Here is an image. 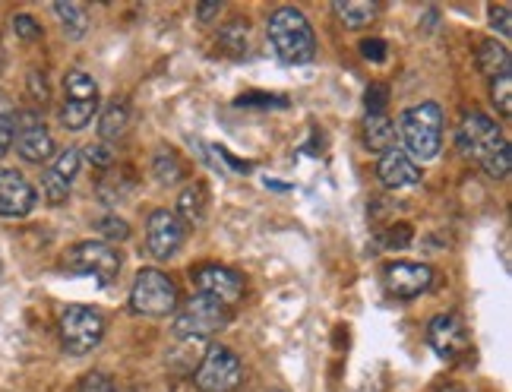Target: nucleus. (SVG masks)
<instances>
[{
	"instance_id": "1",
	"label": "nucleus",
	"mask_w": 512,
	"mask_h": 392,
	"mask_svg": "<svg viewBox=\"0 0 512 392\" xmlns=\"http://www.w3.org/2000/svg\"><path fill=\"white\" fill-rule=\"evenodd\" d=\"M269 42L275 57L291 67L310 64L313 54H317V38H313L307 16L294 7H282L269 16Z\"/></svg>"
},
{
	"instance_id": "2",
	"label": "nucleus",
	"mask_w": 512,
	"mask_h": 392,
	"mask_svg": "<svg viewBox=\"0 0 512 392\" xmlns=\"http://www.w3.org/2000/svg\"><path fill=\"white\" fill-rule=\"evenodd\" d=\"M405 149L411 159L430 162L437 159V152L443 146V108L437 102H421L415 108H408L399 117V127Z\"/></svg>"
},
{
	"instance_id": "3",
	"label": "nucleus",
	"mask_w": 512,
	"mask_h": 392,
	"mask_svg": "<svg viewBox=\"0 0 512 392\" xmlns=\"http://www.w3.org/2000/svg\"><path fill=\"white\" fill-rule=\"evenodd\" d=\"M174 313H177L174 329H177V336H184V339H209L219 329H225L231 320L228 307L206 298V294H193V298L177 307Z\"/></svg>"
},
{
	"instance_id": "4",
	"label": "nucleus",
	"mask_w": 512,
	"mask_h": 392,
	"mask_svg": "<svg viewBox=\"0 0 512 392\" xmlns=\"http://www.w3.org/2000/svg\"><path fill=\"white\" fill-rule=\"evenodd\" d=\"M130 307L143 317H168L177 310V285L162 269H140L130 291Z\"/></svg>"
},
{
	"instance_id": "5",
	"label": "nucleus",
	"mask_w": 512,
	"mask_h": 392,
	"mask_svg": "<svg viewBox=\"0 0 512 392\" xmlns=\"http://www.w3.org/2000/svg\"><path fill=\"white\" fill-rule=\"evenodd\" d=\"M98 114V86L86 70H70L64 76V108L61 121L67 130L80 133L92 124Z\"/></svg>"
},
{
	"instance_id": "6",
	"label": "nucleus",
	"mask_w": 512,
	"mask_h": 392,
	"mask_svg": "<svg viewBox=\"0 0 512 392\" xmlns=\"http://www.w3.org/2000/svg\"><path fill=\"white\" fill-rule=\"evenodd\" d=\"M105 339V317L92 307L73 304L61 313V342L67 355H89Z\"/></svg>"
},
{
	"instance_id": "7",
	"label": "nucleus",
	"mask_w": 512,
	"mask_h": 392,
	"mask_svg": "<svg viewBox=\"0 0 512 392\" xmlns=\"http://www.w3.org/2000/svg\"><path fill=\"white\" fill-rule=\"evenodd\" d=\"M64 266L76 276H92L102 285H111L121 272V253L105 241H83L67 250Z\"/></svg>"
},
{
	"instance_id": "8",
	"label": "nucleus",
	"mask_w": 512,
	"mask_h": 392,
	"mask_svg": "<svg viewBox=\"0 0 512 392\" xmlns=\"http://www.w3.org/2000/svg\"><path fill=\"white\" fill-rule=\"evenodd\" d=\"M241 380H244V364L225 345H212L203 355L200 370L193 374V386L200 392H231L241 386Z\"/></svg>"
},
{
	"instance_id": "9",
	"label": "nucleus",
	"mask_w": 512,
	"mask_h": 392,
	"mask_svg": "<svg viewBox=\"0 0 512 392\" xmlns=\"http://www.w3.org/2000/svg\"><path fill=\"white\" fill-rule=\"evenodd\" d=\"M503 143L506 140H503L497 121H494V117L481 114V111L465 114V121L456 130V146H459V152L465 155V159L478 162V165L487 159V155H494Z\"/></svg>"
},
{
	"instance_id": "10",
	"label": "nucleus",
	"mask_w": 512,
	"mask_h": 392,
	"mask_svg": "<svg viewBox=\"0 0 512 392\" xmlns=\"http://www.w3.org/2000/svg\"><path fill=\"white\" fill-rule=\"evenodd\" d=\"M16 152L23 155V162L29 165H45L54 159V136L48 133L45 121L32 111L16 114Z\"/></svg>"
},
{
	"instance_id": "11",
	"label": "nucleus",
	"mask_w": 512,
	"mask_h": 392,
	"mask_svg": "<svg viewBox=\"0 0 512 392\" xmlns=\"http://www.w3.org/2000/svg\"><path fill=\"white\" fill-rule=\"evenodd\" d=\"M80 165H83L80 149L54 152V159L48 162V168L42 174V193L51 206H64L70 200V190H73L76 174H80Z\"/></svg>"
},
{
	"instance_id": "12",
	"label": "nucleus",
	"mask_w": 512,
	"mask_h": 392,
	"mask_svg": "<svg viewBox=\"0 0 512 392\" xmlns=\"http://www.w3.org/2000/svg\"><path fill=\"white\" fill-rule=\"evenodd\" d=\"M193 285L196 294H206V298L219 301V304H238L244 294V279L234 269L219 266V263H206L200 269H193Z\"/></svg>"
},
{
	"instance_id": "13",
	"label": "nucleus",
	"mask_w": 512,
	"mask_h": 392,
	"mask_svg": "<svg viewBox=\"0 0 512 392\" xmlns=\"http://www.w3.org/2000/svg\"><path fill=\"white\" fill-rule=\"evenodd\" d=\"M184 238H187V231H184V222L177 219L174 212L168 209H155L149 215V222H146V247L155 260H171L177 250L184 247Z\"/></svg>"
},
{
	"instance_id": "14",
	"label": "nucleus",
	"mask_w": 512,
	"mask_h": 392,
	"mask_svg": "<svg viewBox=\"0 0 512 392\" xmlns=\"http://www.w3.org/2000/svg\"><path fill=\"white\" fill-rule=\"evenodd\" d=\"M38 193L16 168H0V215L4 219H26L35 209Z\"/></svg>"
},
{
	"instance_id": "15",
	"label": "nucleus",
	"mask_w": 512,
	"mask_h": 392,
	"mask_svg": "<svg viewBox=\"0 0 512 392\" xmlns=\"http://www.w3.org/2000/svg\"><path fill=\"white\" fill-rule=\"evenodd\" d=\"M433 288V269L424 263H392L386 269V291L399 301L421 298Z\"/></svg>"
},
{
	"instance_id": "16",
	"label": "nucleus",
	"mask_w": 512,
	"mask_h": 392,
	"mask_svg": "<svg viewBox=\"0 0 512 392\" xmlns=\"http://www.w3.org/2000/svg\"><path fill=\"white\" fill-rule=\"evenodd\" d=\"M427 342L440 358H456L468 348V329L459 317L440 313V317H433L427 326Z\"/></svg>"
},
{
	"instance_id": "17",
	"label": "nucleus",
	"mask_w": 512,
	"mask_h": 392,
	"mask_svg": "<svg viewBox=\"0 0 512 392\" xmlns=\"http://www.w3.org/2000/svg\"><path fill=\"white\" fill-rule=\"evenodd\" d=\"M377 178L383 187L389 190H405V187H415L421 184V168L415 165V159L399 149V146H392L389 152L380 155V165H377Z\"/></svg>"
},
{
	"instance_id": "18",
	"label": "nucleus",
	"mask_w": 512,
	"mask_h": 392,
	"mask_svg": "<svg viewBox=\"0 0 512 392\" xmlns=\"http://www.w3.org/2000/svg\"><path fill=\"white\" fill-rule=\"evenodd\" d=\"M332 10L345 29H364L380 16V4H373V0H336Z\"/></svg>"
},
{
	"instance_id": "19",
	"label": "nucleus",
	"mask_w": 512,
	"mask_h": 392,
	"mask_svg": "<svg viewBox=\"0 0 512 392\" xmlns=\"http://www.w3.org/2000/svg\"><path fill=\"white\" fill-rule=\"evenodd\" d=\"M206 203H209V196H206V187L203 184H187L181 190V196H177V219L181 222H190V225H200L206 219Z\"/></svg>"
},
{
	"instance_id": "20",
	"label": "nucleus",
	"mask_w": 512,
	"mask_h": 392,
	"mask_svg": "<svg viewBox=\"0 0 512 392\" xmlns=\"http://www.w3.org/2000/svg\"><path fill=\"white\" fill-rule=\"evenodd\" d=\"M127 127H130V111L124 102H108L102 117H98V136H102L105 143H114V140H124L127 136Z\"/></svg>"
},
{
	"instance_id": "21",
	"label": "nucleus",
	"mask_w": 512,
	"mask_h": 392,
	"mask_svg": "<svg viewBox=\"0 0 512 392\" xmlns=\"http://www.w3.org/2000/svg\"><path fill=\"white\" fill-rule=\"evenodd\" d=\"M54 16L61 19L64 35L73 38V42H80V38L89 32V10L83 4H73V0H67V4H54Z\"/></svg>"
},
{
	"instance_id": "22",
	"label": "nucleus",
	"mask_w": 512,
	"mask_h": 392,
	"mask_svg": "<svg viewBox=\"0 0 512 392\" xmlns=\"http://www.w3.org/2000/svg\"><path fill=\"white\" fill-rule=\"evenodd\" d=\"M478 67H481L484 76H490V80H497V76H509L512 61H509L506 45H500V42H481V48H478Z\"/></svg>"
},
{
	"instance_id": "23",
	"label": "nucleus",
	"mask_w": 512,
	"mask_h": 392,
	"mask_svg": "<svg viewBox=\"0 0 512 392\" xmlns=\"http://www.w3.org/2000/svg\"><path fill=\"white\" fill-rule=\"evenodd\" d=\"M364 140L373 152H389L396 146V124H392L386 114H373V117H367Z\"/></svg>"
},
{
	"instance_id": "24",
	"label": "nucleus",
	"mask_w": 512,
	"mask_h": 392,
	"mask_svg": "<svg viewBox=\"0 0 512 392\" xmlns=\"http://www.w3.org/2000/svg\"><path fill=\"white\" fill-rule=\"evenodd\" d=\"M152 174H155V181H159V184L171 187V184H177L184 178V165L171 149H159V152H155V159H152Z\"/></svg>"
},
{
	"instance_id": "25",
	"label": "nucleus",
	"mask_w": 512,
	"mask_h": 392,
	"mask_svg": "<svg viewBox=\"0 0 512 392\" xmlns=\"http://www.w3.org/2000/svg\"><path fill=\"white\" fill-rule=\"evenodd\" d=\"M481 168L490 174V178H506L509 168H512V149H509V143H503L494 155H487V159L481 162Z\"/></svg>"
},
{
	"instance_id": "26",
	"label": "nucleus",
	"mask_w": 512,
	"mask_h": 392,
	"mask_svg": "<svg viewBox=\"0 0 512 392\" xmlns=\"http://www.w3.org/2000/svg\"><path fill=\"white\" fill-rule=\"evenodd\" d=\"M490 95H494V105L503 117L512 114V76H497L494 86H490Z\"/></svg>"
},
{
	"instance_id": "27",
	"label": "nucleus",
	"mask_w": 512,
	"mask_h": 392,
	"mask_svg": "<svg viewBox=\"0 0 512 392\" xmlns=\"http://www.w3.org/2000/svg\"><path fill=\"white\" fill-rule=\"evenodd\" d=\"M13 32H16V38H23V42H35V38H42V26H38L35 16H29V13H16L13 16Z\"/></svg>"
},
{
	"instance_id": "28",
	"label": "nucleus",
	"mask_w": 512,
	"mask_h": 392,
	"mask_svg": "<svg viewBox=\"0 0 512 392\" xmlns=\"http://www.w3.org/2000/svg\"><path fill=\"white\" fill-rule=\"evenodd\" d=\"M98 231H102L108 241H127L130 238V225L124 219H117V215H105V219L98 222Z\"/></svg>"
},
{
	"instance_id": "29",
	"label": "nucleus",
	"mask_w": 512,
	"mask_h": 392,
	"mask_svg": "<svg viewBox=\"0 0 512 392\" xmlns=\"http://www.w3.org/2000/svg\"><path fill=\"white\" fill-rule=\"evenodd\" d=\"M16 140V114H0V159L13 149Z\"/></svg>"
},
{
	"instance_id": "30",
	"label": "nucleus",
	"mask_w": 512,
	"mask_h": 392,
	"mask_svg": "<svg viewBox=\"0 0 512 392\" xmlns=\"http://www.w3.org/2000/svg\"><path fill=\"white\" fill-rule=\"evenodd\" d=\"M386 102H389V89L380 86V83H373V86L367 89V117L383 114V111H386Z\"/></svg>"
},
{
	"instance_id": "31",
	"label": "nucleus",
	"mask_w": 512,
	"mask_h": 392,
	"mask_svg": "<svg viewBox=\"0 0 512 392\" xmlns=\"http://www.w3.org/2000/svg\"><path fill=\"white\" fill-rule=\"evenodd\" d=\"M80 392H117V386H114V380L108 374H89L80 383Z\"/></svg>"
},
{
	"instance_id": "32",
	"label": "nucleus",
	"mask_w": 512,
	"mask_h": 392,
	"mask_svg": "<svg viewBox=\"0 0 512 392\" xmlns=\"http://www.w3.org/2000/svg\"><path fill=\"white\" fill-rule=\"evenodd\" d=\"M361 54L367 57V61L380 64V61H386V42H380V38H364V42H361Z\"/></svg>"
},
{
	"instance_id": "33",
	"label": "nucleus",
	"mask_w": 512,
	"mask_h": 392,
	"mask_svg": "<svg viewBox=\"0 0 512 392\" xmlns=\"http://www.w3.org/2000/svg\"><path fill=\"white\" fill-rule=\"evenodd\" d=\"M86 159H89L92 165L108 168V165H114V152H111L108 146H89V149H86Z\"/></svg>"
},
{
	"instance_id": "34",
	"label": "nucleus",
	"mask_w": 512,
	"mask_h": 392,
	"mask_svg": "<svg viewBox=\"0 0 512 392\" xmlns=\"http://www.w3.org/2000/svg\"><path fill=\"white\" fill-rule=\"evenodd\" d=\"M490 23H494V29H500V35H509V7H490Z\"/></svg>"
},
{
	"instance_id": "35",
	"label": "nucleus",
	"mask_w": 512,
	"mask_h": 392,
	"mask_svg": "<svg viewBox=\"0 0 512 392\" xmlns=\"http://www.w3.org/2000/svg\"><path fill=\"white\" fill-rule=\"evenodd\" d=\"M396 228H399V231H389V238H386V241H389V244H396V247H405V244L411 241V228H408V225H396Z\"/></svg>"
},
{
	"instance_id": "36",
	"label": "nucleus",
	"mask_w": 512,
	"mask_h": 392,
	"mask_svg": "<svg viewBox=\"0 0 512 392\" xmlns=\"http://www.w3.org/2000/svg\"><path fill=\"white\" fill-rule=\"evenodd\" d=\"M219 10H222L219 0H215V4H203V7H200V19H203V23H209V19H212L215 13H219Z\"/></svg>"
},
{
	"instance_id": "37",
	"label": "nucleus",
	"mask_w": 512,
	"mask_h": 392,
	"mask_svg": "<svg viewBox=\"0 0 512 392\" xmlns=\"http://www.w3.org/2000/svg\"><path fill=\"white\" fill-rule=\"evenodd\" d=\"M449 392H462V389H449Z\"/></svg>"
},
{
	"instance_id": "38",
	"label": "nucleus",
	"mask_w": 512,
	"mask_h": 392,
	"mask_svg": "<svg viewBox=\"0 0 512 392\" xmlns=\"http://www.w3.org/2000/svg\"><path fill=\"white\" fill-rule=\"evenodd\" d=\"M275 392H282V389H275Z\"/></svg>"
}]
</instances>
